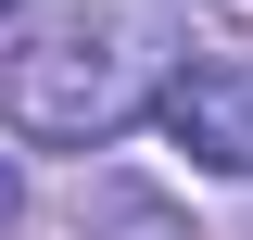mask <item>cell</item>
<instances>
[{
    "mask_svg": "<svg viewBox=\"0 0 253 240\" xmlns=\"http://www.w3.org/2000/svg\"><path fill=\"white\" fill-rule=\"evenodd\" d=\"M0 13H13V0H0Z\"/></svg>",
    "mask_w": 253,
    "mask_h": 240,
    "instance_id": "obj_4",
    "label": "cell"
},
{
    "mask_svg": "<svg viewBox=\"0 0 253 240\" xmlns=\"http://www.w3.org/2000/svg\"><path fill=\"white\" fill-rule=\"evenodd\" d=\"M0 101H13V139H38V152H101L139 101H152V89H139V38H126L114 13H51V26L13 51Z\"/></svg>",
    "mask_w": 253,
    "mask_h": 240,
    "instance_id": "obj_1",
    "label": "cell"
},
{
    "mask_svg": "<svg viewBox=\"0 0 253 240\" xmlns=\"http://www.w3.org/2000/svg\"><path fill=\"white\" fill-rule=\"evenodd\" d=\"M152 114H165V139H177L190 164L253 177V76L241 63H177V76L152 89Z\"/></svg>",
    "mask_w": 253,
    "mask_h": 240,
    "instance_id": "obj_2",
    "label": "cell"
},
{
    "mask_svg": "<svg viewBox=\"0 0 253 240\" xmlns=\"http://www.w3.org/2000/svg\"><path fill=\"white\" fill-rule=\"evenodd\" d=\"M13 215H26V177H13V152H0V228H13Z\"/></svg>",
    "mask_w": 253,
    "mask_h": 240,
    "instance_id": "obj_3",
    "label": "cell"
}]
</instances>
